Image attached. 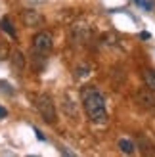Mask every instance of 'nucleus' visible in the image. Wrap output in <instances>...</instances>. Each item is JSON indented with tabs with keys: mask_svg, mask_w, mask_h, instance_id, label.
<instances>
[{
	"mask_svg": "<svg viewBox=\"0 0 155 157\" xmlns=\"http://www.w3.org/2000/svg\"><path fill=\"white\" fill-rule=\"evenodd\" d=\"M81 98H82V107L86 111L88 119L92 123L102 124L107 121V109H105V98L96 86H84L81 90Z\"/></svg>",
	"mask_w": 155,
	"mask_h": 157,
	"instance_id": "f257e3e1",
	"label": "nucleus"
},
{
	"mask_svg": "<svg viewBox=\"0 0 155 157\" xmlns=\"http://www.w3.org/2000/svg\"><path fill=\"white\" fill-rule=\"evenodd\" d=\"M35 105H36L38 113H40V117L46 123H50V124L56 123V107H54L52 96H48V94H40V96H36Z\"/></svg>",
	"mask_w": 155,
	"mask_h": 157,
	"instance_id": "f03ea898",
	"label": "nucleus"
},
{
	"mask_svg": "<svg viewBox=\"0 0 155 157\" xmlns=\"http://www.w3.org/2000/svg\"><path fill=\"white\" fill-rule=\"evenodd\" d=\"M52 35L48 33V31H40V33H36L35 38H33V50L35 52H40V54H46L52 50Z\"/></svg>",
	"mask_w": 155,
	"mask_h": 157,
	"instance_id": "7ed1b4c3",
	"label": "nucleus"
},
{
	"mask_svg": "<svg viewBox=\"0 0 155 157\" xmlns=\"http://www.w3.org/2000/svg\"><path fill=\"white\" fill-rule=\"evenodd\" d=\"M136 100L140 101V104L144 105V107H155V94H153V90H140L136 94Z\"/></svg>",
	"mask_w": 155,
	"mask_h": 157,
	"instance_id": "20e7f679",
	"label": "nucleus"
},
{
	"mask_svg": "<svg viewBox=\"0 0 155 157\" xmlns=\"http://www.w3.org/2000/svg\"><path fill=\"white\" fill-rule=\"evenodd\" d=\"M117 146H119V150H121L123 153H128V155L134 153V147H136L134 142H132V140H128V138H121Z\"/></svg>",
	"mask_w": 155,
	"mask_h": 157,
	"instance_id": "39448f33",
	"label": "nucleus"
},
{
	"mask_svg": "<svg viewBox=\"0 0 155 157\" xmlns=\"http://www.w3.org/2000/svg\"><path fill=\"white\" fill-rule=\"evenodd\" d=\"M144 82L149 90L155 92V69H146L144 71Z\"/></svg>",
	"mask_w": 155,
	"mask_h": 157,
	"instance_id": "423d86ee",
	"label": "nucleus"
},
{
	"mask_svg": "<svg viewBox=\"0 0 155 157\" xmlns=\"http://www.w3.org/2000/svg\"><path fill=\"white\" fill-rule=\"evenodd\" d=\"M0 27H2V31H6V33L10 35L12 38H15V31H13V27H12V21L8 19V17H4V19H2V23H0Z\"/></svg>",
	"mask_w": 155,
	"mask_h": 157,
	"instance_id": "0eeeda50",
	"label": "nucleus"
},
{
	"mask_svg": "<svg viewBox=\"0 0 155 157\" xmlns=\"http://www.w3.org/2000/svg\"><path fill=\"white\" fill-rule=\"evenodd\" d=\"M13 67L15 69H17V71H21V69H23V65H25V63H23V54H19V52H13Z\"/></svg>",
	"mask_w": 155,
	"mask_h": 157,
	"instance_id": "6e6552de",
	"label": "nucleus"
},
{
	"mask_svg": "<svg viewBox=\"0 0 155 157\" xmlns=\"http://www.w3.org/2000/svg\"><path fill=\"white\" fill-rule=\"evenodd\" d=\"M35 19L40 21L42 17H40V15H35L33 12H27V13H25V21H27V25H33V21H35Z\"/></svg>",
	"mask_w": 155,
	"mask_h": 157,
	"instance_id": "1a4fd4ad",
	"label": "nucleus"
},
{
	"mask_svg": "<svg viewBox=\"0 0 155 157\" xmlns=\"http://www.w3.org/2000/svg\"><path fill=\"white\" fill-rule=\"evenodd\" d=\"M8 115V111H6V109L2 107V105H0V119H4V117Z\"/></svg>",
	"mask_w": 155,
	"mask_h": 157,
	"instance_id": "9d476101",
	"label": "nucleus"
}]
</instances>
